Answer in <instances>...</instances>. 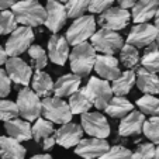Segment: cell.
I'll return each instance as SVG.
<instances>
[{"label": "cell", "instance_id": "obj_4", "mask_svg": "<svg viewBox=\"0 0 159 159\" xmlns=\"http://www.w3.org/2000/svg\"><path fill=\"white\" fill-rule=\"evenodd\" d=\"M96 33V20L93 16H82L75 18L70 27L66 31V41L69 45H79L86 42Z\"/></svg>", "mask_w": 159, "mask_h": 159}, {"label": "cell", "instance_id": "obj_16", "mask_svg": "<svg viewBox=\"0 0 159 159\" xmlns=\"http://www.w3.org/2000/svg\"><path fill=\"white\" fill-rule=\"evenodd\" d=\"M93 69L96 70L97 75L102 76V79L111 80V82L114 79H117L121 73L120 66H118V61L113 55H104V54L96 57Z\"/></svg>", "mask_w": 159, "mask_h": 159}, {"label": "cell", "instance_id": "obj_44", "mask_svg": "<svg viewBox=\"0 0 159 159\" xmlns=\"http://www.w3.org/2000/svg\"><path fill=\"white\" fill-rule=\"evenodd\" d=\"M30 159H52V156L48 155V153H38V155H34Z\"/></svg>", "mask_w": 159, "mask_h": 159}, {"label": "cell", "instance_id": "obj_41", "mask_svg": "<svg viewBox=\"0 0 159 159\" xmlns=\"http://www.w3.org/2000/svg\"><path fill=\"white\" fill-rule=\"evenodd\" d=\"M117 2H118V4H120L121 9H125L127 10V9H131V7L134 6L138 0H117Z\"/></svg>", "mask_w": 159, "mask_h": 159}, {"label": "cell", "instance_id": "obj_33", "mask_svg": "<svg viewBox=\"0 0 159 159\" xmlns=\"http://www.w3.org/2000/svg\"><path fill=\"white\" fill-rule=\"evenodd\" d=\"M28 55H30L37 70H42L45 66L48 65V55L44 51V48L39 47V45H31L28 48Z\"/></svg>", "mask_w": 159, "mask_h": 159}, {"label": "cell", "instance_id": "obj_27", "mask_svg": "<svg viewBox=\"0 0 159 159\" xmlns=\"http://www.w3.org/2000/svg\"><path fill=\"white\" fill-rule=\"evenodd\" d=\"M134 84H135V72L128 69L125 72L120 73V76L113 80L111 90H113V94H116V96L125 97V94H128L131 92Z\"/></svg>", "mask_w": 159, "mask_h": 159}, {"label": "cell", "instance_id": "obj_36", "mask_svg": "<svg viewBox=\"0 0 159 159\" xmlns=\"http://www.w3.org/2000/svg\"><path fill=\"white\" fill-rule=\"evenodd\" d=\"M18 117V108L14 102L0 99V121H10Z\"/></svg>", "mask_w": 159, "mask_h": 159}, {"label": "cell", "instance_id": "obj_40", "mask_svg": "<svg viewBox=\"0 0 159 159\" xmlns=\"http://www.w3.org/2000/svg\"><path fill=\"white\" fill-rule=\"evenodd\" d=\"M114 0H90L89 11L90 13H103L104 10L110 9Z\"/></svg>", "mask_w": 159, "mask_h": 159}, {"label": "cell", "instance_id": "obj_13", "mask_svg": "<svg viewBox=\"0 0 159 159\" xmlns=\"http://www.w3.org/2000/svg\"><path fill=\"white\" fill-rule=\"evenodd\" d=\"M110 149V145L106 139L102 138H86L80 139L75 147V153L83 159H99Z\"/></svg>", "mask_w": 159, "mask_h": 159}, {"label": "cell", "instance_id": "obj_42", "mask_svg": "<svg viewBox=\"0 0 159 159\" xmlns=\"http://www.w3.org/2000/svg\"><path fill=\"white\" fill-rule=\"evenodd\" d=\"M16 2L17 0H0V11H4V10L10 9Z\"/></svg>", "mask_w": 159, "mask_h": 159}, {"label": "cell", "instance_id": "obj_2", "mask_svg": "<svg viewBox=\"0 0 159 159\" xmlns=\"http://www.w3.org/2000/svg\"><path fill=\"white\" fill-rule=\"evenodd\" d=\"M96 57V49L89 42H82L79 45H75V48L69 54V63L72 72L80 78L89 75L94 66Z\"/></svg>", "mask_w": 159, "mask_h": 159}, {"label": "cell", "instance_id": "obj_15", "mask_svg": "<svg viewBox=\"0 0 159 159\" xmlns=\"http://www.w3.org/2000/svg\"><path fill=\"white\" fill-rule=\"evenodd\" d=\"M83 139V128L80 124L76 123H66L62 124L58 131H55V142L62 148H72Z\"/></svg>", "mask_w": 159, "mask_h": 159}, {"label": "cell", "instance_id": "obj_28", "mask_svg": "<svg viewBox=\"0 0 159 159\" xmlns=\"http://www.w3.org/2000/svg\"><path fill=\"white\" fill-rule=\"evenodd\" d=\"M31 134H33V138L35 139V142L42 144L45 139L55 137L54 124H52L51 121L39 117V118H37L34 125L31 127Z\"/></svg>", "mask_w": 159, "mask_h": 159}, {"label": "cell", "instance_id": "obj_34", "mask_svg": "<svg viewBox=\"0 0 159 159\" xmlns=\"http://www.w3.org/2000/svg\"><path fill=\"white\" fill-rule=\"evenodd\" d=\"M142 132L153 145H159V117H151L145 120Z\"/></svg>", "mask_w": 159, "mask_h": 159}, {"label": "cell", "instance_id": "obj_39", "mask_svg": "<svg viewBox=\"0 0 159 159\" xmlns=\"http://www.w3.org/2000/svg\"><path fill=\"white\" fill-rule=\"evenodd\" d=\"M10 90H11V80L6 73V70L0 68V99L9 96Z\"/></svg>", "mask_w": 159, "mask_h": 159}, {"label": "cell", "instance_id": "obj_9", "mask_svg": "<svg viewBox=\"0 0 159 159\" xmlns=\"http://www.w3.org/2000/svg\"><path fill=\"white\" fill-rule=\"evenodd\" d=\"M84 87H86L94 107L97 110H104L113 97V90H111V84L108 83V80L92 76Z\"/></svg>", "mask_w": 159, "mask_h": 159}, {"label": "cell", "instance_id": "obj_14", "mask_svg": "<svg viewBox=\"0 0 159 159\" xmlns=\"http://www.w3.org/2000/svg\"><path fill=\"white\" fill-rule=\"evenodd\" d=\"M45 27L52 33H58L61 28L65 25L68 14H66L65 6L59 0H48L47 7H45Z\"/></svg>", "mask_w": 159, "mask_h": 159}, {"label": "cell", "instance_id": "obj_22", "mask_svg": "<svg viewBox=\"0 0 159 159\" xmlns=\"http://www.w3.org/2000/svg\"><path fill=\"white\" fill-rule=\"evenodd\" d=\"M135 83L138 86V89L145 94H155L159 93V78L156 73H152L149 70L139 68L137 69L135 73Z\"/></svg>", "mask_w": 159, "mask_h": 159}, {"label": "cell", "instance_id": "obj_29", "mask_svg": "<svg viewBox=\"0 0 159 159\" xmlns=\"http://www.w3.org/2000/svg\"><path fill=\"white\" fill-rule=\"evenodd\" d=\"M137 107L142 114L159 117V99L152 94H144L141 99L137 100Z\"/></svg>", "mask_w": 159, "mask_h": 159}, {"label": "cell", "instance_id": "obj_31", "mask_svg": "<svg viewBox=\"0 0 159 159\" xmlns=\"http://www.w3.org/2000/svg\"><path fill=\"white\" fill-rule=\"evenodd\" d=\"M141 65L144 69L152 73H159V49L158 47H152L144 54L141 59Z\"/></svg>", "mask_w": 159, "mask_h": 159}, {"label": "cell", "instance_id": "obj_37", "mask_svg": "<svg viewBox=\"0 0 159 159\" xmlns=\"http://www.w3.org/2000/svg\"><path fill=\"white\" fill-rule=\"evenodd\" d=\"M131 155L132 152L128 148L121 147V145H114V147H110V149L99 159H131Z\"/></svg>", "mask_w": 159, "mask_h": 159}, {"label": "cell", "instance_id": "obj_38", "mask_svg": "<svg viewBox=\"0 0 159 159\" xmlns=\"http://www.w3.org/2000/svg\"><path fill=\"white\" fill-rule=\"evenodd\" d=\"M155 145L152 142H144L132 152L131 159H153Z\"/></svg>", "mask_w": 159, "mask_h": 159}, {"label": "cell", "instance_id": "obj_17", "mask_svg": "<svg viewBox=\"0 0 159 159\" xmlns=\"http://www.w3.org/2000/svg\"><path fill=\"white\" fill-rule=\"evenodd\" d=\"M48 57L55 65L63 66L69 58V44L65 37L54 34L48 41Z\"/></svg>", "mask_w": 159, "mask_h": 159}, {"label": "cell", "instance_id": "obj_32", "mask_svg": "<svg viewBox=\"0 0 159 159\" xmlns=\"http://www.w3.org/2000/svg\"><path fill=\"white\" fill-rule=\"evenodd\" d=\"M90 0H68L65 4V10L68 17L78 18L82 17L89 10Z\"/></svg>", "mask_w": 159, "mask_h": 159}, {"label": "cell", "instance_id": "obj_20", "mask_svg": "<svg viewBox=\"0 0 159 159\" xmlns=\"http://www.w3.org/2000/svg\"><path fill=\"white\" fill-rule=\"evenodd\" d=\"M82 78L75 73H66L54 83V93L57 97H69L80 89Z\"/></svg>", "mask_w": 159, "mask_h": 159}, {"label": "cell", "instance_id": "obj_35", "mask_svg": "<svg viewBox=\"0 0 159 159\" xmlns=\"http://www.w3.org/2000/svg\"><path fill=\"white\" fill-rule=\"evenodd\" d=\"M17 28V21L14 18V14L9 10L0 13V35L11 34Z\"/></svg>", "mask_w": 159, "mask_h": 159}, {"label": "cell", "instance_id": "obj_1", "mask_svg": "<svg viewBox=\"0 0 159 159\" xmlns=\"http://www.w3.org/2000/svg\"><path fill=\"white\" fill-rule=\"evenodd\" d=\"M11 13L17 24L25 27H38L45 23V7H42L37 0H20L11 6Z\"/></svg>", "mask_w": 159, "mask_h": 159}, {"label": "cell", "instance_id": "obj_48", "mask_svg": "<svg viewBox=\"0 0 159 159\" xmlns=\"http://www.w3.org/2000/svg\"><path fill=\"white\" fill-rule=\"evenodd\" d=\"M59 2H68V0H59Z\"/></svg>", "mask_w": 159, "mask_h": 159}, {"label": "cell", "instance_id": "obj_24", "mask_svg": "<svg viewBox=\"0 0 159 159\" xmlns=\"http://www.w3.org/2000/svg\"><path fill=\"white\" fill-rule=\"evenodd\" d=\"M33 92L39 97H48L54 92V82L52 78L44 70H35L31 78Z\"/></svg>", "mask_w": 159, "mask_h": 159}, {"label": "cell", "instance_id": "obj_45", "mask_svg": "<svg viewBox=\"0 0 159 159\" xmlns=\"http://www.w3.org/2000/svg\"><path fill=\"white\" fill-rule=\"evenodd\" d=\"M155 27H158L159 28V7H158V10H156V13H155Z\"/></svg>", "mask_w": 159, "mask_h": 159}, {"label": "cell", "instance_id": "obj_10", "mask_svg": "<svg viewBox=\"0 0 159 159\" xmlns=\"http://www.w3.org/2000/svg\"><path fill=\"white\" fill-rule=\"evenodd\" d=\"M131 20V13L121 7H110L100 13V17L97 20V24L104 30L110 31H120L128 25Z\"/></svg>", "mask_w": 159, "mask_h": 159}, {"label": "cell", "instance_id": "obj_6", "mask_svg": "<svg viewBox=\"0 0 159 159\" xmlns=\"http://www.w3.org/2000/svg\"><path fill=\"white\" fill-rule=\"evenodd\" d=\"M34 41V31L31 27H25L21 25L17 27L11 34H10L9 39L6 42L4 51H6L7 57H18V55L24 54L28 51Z\"/></svg>", "mask_w": 159, "mask_h": 159}, {"label": "cell", "instance_id": "obj_26", "mask_svg": "<svg viewBox=\"0 0 159 159\" xmlns=\"http://www.w3.org/2000/svg\"><path fill=\"white\" fill-rule=\"evenodd\" d=\"M134 110V104L124 96H113L104 111L113 118H123Z\"/></svg>", "mask_w": 159, "mask_h": 159}, {"label": "cell", "instance_id": "obj_43", "mask_svg": "<svg viewBox=\"0 0 159 159\" xmlns=\"http://www.w3.org/2000/svg\"><path fill=\"white\" fill-rule=\"evenodd\" d=\"M7 61V54L6 51H4V48L0 45V65H3V63H6Z\"/></svg>", "mask_w": 159, "mask_h": 159}, {"label": "cell", "instance_id": "obj_19", "mask_svg": "<svg viewBox=\"0 0 159 159\" xmlns=\"http://www.w3.org/2000/svg\"><path fill=\"white\" fill-rule=\"evenodd\" d=\"M159 7V0H138L132 6L131 17L135 24L148 23L155 17V13Z\"/></svg>", "mask_w": 159, "mask_h": 159}, {"label": "cell", "instance_id": "obj_18", "mask_svg": "<svg viewBox=\"0 0 159 159\" xmlns=\"http://www.w3.org/2000/svg\"><path fill=\"white\" fill-rule=\"evenodd\" d=\"M145 123V114L141 111L132 110L129 114L121 118V123L118 125V134L121 137H131V135H138L142 132V127Z\"/></svg>", "mask_w": 159, "mask_h": 159}, {"label": "cell", "instance_id": "obj_5", "mask_svg": "<svg viewBox=\"0 0 159 159\" xmlns=\"http://www.w3.org/2000/svg\"><path fill=\"white\" fill-rule=\"evenodd\" d=\"M16 104L18 108V116L27 121H35L41 116L42 104L39 96H37L30 87H24L18 92Z\"/></svg>", "mask_w": 159, "mask_h": 159}, {"label": "cell", "instance_id": "obj_7", "mask_svg": "<svg viewBox=\"0 0 159 159\" xmlns=\"http://www.w3.org/2000/svg\"><path fill=\"white\" fill-rule=\"evenodd\" d=\"M92 47L96 49V52L104 55H113L114 52L120 51L124 45V39L117 31H110L102 28L100 31L92 35Z\"/></svg>", "mask_w": 159, "mask_h": 159}, {"label": "cell", "instance_id": "obj_21", "mask_svg": "<svg viewBox=\"0 0 159 159\" xmlns=\"http://www.w3.org/2000/svg\"><path fill=\"white\" fill-rule=\"evenodd\" d=\"M4 129L7 132V137L16 139L18 142L23 141H30L33 138V134H31V125L30 121L27 120H21V118H13L10 121L4 123Z\"/></svg>", "mask_w": 159, "mask_h": 159}, {"label": "cell", "instance_id": "obj_11", "mask_svg": "<svg viewBox=\"0 0 159 159\" xmlns=\"http://www.w3.org/2000/svg\"><path fill=\"white\" fill-rule=\"evenodd\" d=\"M159 34V28L149 23H142V24H135L131 28L127 38V44L132 45L135 48H144L148 45H152L156 41V37Z\"/></svg>", "mask_w": 159, "mask_h": 159}, {"label": "cell", "instance_id": "obj_12", "mask_svg": "<svg viewBox=\"0 0 159 159\" xmlns=\"http://www.w3.org/2000/svg\"><path fill=\"white\" fill-rule=\"evenodd\" d=\"M6 73L9 75L10 80H13L16 84L27 87L33 78V69L28 63L18 57H10L6 61Z\"/></svg>", "mask_w": 159, "mask_h": 159}, {"label": "cell", "instance_id": "obj_8", "mask_svg": "<svg viewBox=\"0 0 159 159\" xmlns=\"http://www.w3.org/2000/svg\"><path fill=\"white\" fill-rule=\"evenodd\" d=\"M80 125L83 132L90 135L92 138L106 139L110 135V124L107 118L99 111H87L80 117Z\"/></svg>", "mask_w": 159, "mask_h": 159}, {"label": "cell", "instance_id": "obj_25", "mask_svg": "<svg viewBox=\"0 0 159 159\" xmlns=\"http://www.w3.org/2000/svg\"><path fill=\"white\" fill-rule=\"evenodd\" d=\"M69 108L72 111V114H84L90 108L93 107V102L90 99L89 93H87L86 87H82L78 92L69 96Z\"/></svg>", "mask_w": 159, "mask_h": 159}, {"label": "cell", "instance_id": "obj_23", "mask_svg": "<svg viewBox=\"0 0 159 159\" xmlns=\"http://www.w3.org/2000/svg\"><path fill=\"white\" fill-rule=\"evenodd\" d=\"M27 149L21 142L10 138V137H0V158L2 159H24Z\"/></svg>", "mask_w": 159, "mask_h": 159}, {"label": "cell", "instance_id": "obj_3", "mask_svg": "<svg viewBox=\"0 0 159 159\" xmlns=\"http://www.w3.org/2000/svg\"><path fill=\"white\" fill-rule=\"evenodd\" d=\"M42 110L41 114L44 116L45 120L51 121L52 124H66L72 120V111L69 108V104L62 100L61 97H44L41 100Z\"/></svg>", "mask_w": 159, "mask_h": 159}, {"label": "cell", "instance_id": "obj_47", "mask_svg": "<svg viewBox=\"0 0 159 159\" xmlns=\"http://www.w3.org/2000/svg\"><path fill=\"white\" fill-rule=\"evenodd\" d=\"M156 47H158V49H159V34H158V37H156Z\"/></svg>", "mask_w": 159, "mask_h": 159}, {"label": "cell", "instance_id": "obj_30", "mask_svg": "<svg viewBox=\"0 0 159 159\" xmlns=\"http://www.w3.org/2000/svg\"><path fill=\"white\" fill-rule=\"evenodd\" d=\"M120 61L125 68H128V69L135 68L139 62L138 49L135 48V47H132V45H129V44L123 45L121 49H120Z\"/></svg>", "mask_w": 159, "mask_h": 159}, {"label": "cell", "instance_id": "obj_46", "mask_svg": "<svg viewBox=\"0 0 159 159\" xmlns=\"http://www.w3.org/2000/svg\"><path fill=\"white\" fill-rule=\"evenodd\" d=\"M153 159H159V145L155 148V153H153Z\"/></svg>", "mask_w": 159, "mask_h": 159}]
</instances>
